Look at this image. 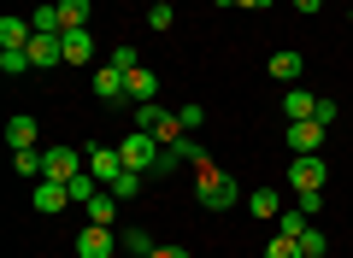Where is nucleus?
I'll use <instances>...</instances> for the list:
<instances>
[{"label":"nucleus","instance_id":"obj_2","mask_svg":"<svg viewBox=\"0 0 353 258\" xmlns=\"http://www.w3.org/2000/svg\"><path fill=\"white\" fill-rule=\"evenodd\" d=\"M136 129H148V136L159 141V147H171V141H183V136H189V129H183V118H176V111H165L159 100L136 106Z\"/></svg>","mask_w":353,"mask_h":258},{"label":"nucleus","instance_id":"obj_27","mask_svg":"<svg viewBox=\"0 0 353 258\" xmlns=\"http://www.w3.org/2000/svg\"><path fill=\"white\" fill-rule=\"evenodd\" d=\"M265 258H306V252H301V241H294V235H277V241L265 246Z\"/></svg>","mask_w":353,"mask_h":258},{"label":"nucleus","instance_id":"obj_22","mask_svg":"<svg viewBox=\"0 0 353 258\" xmlns=\"http://www.w3.org/2000/svg\"><path fill=\"white\" fill-rule=\"evenodd\" d=\"M30 24H36V36H65V30H59V6H36Z\"/></svg>","mask_w":353,"mask_h":258},{"label":"nucleus","instance_id":"obj_9","mask_svg":"<svg viewBox=\"0 0 353 258\" xmlns=\"http://www.w3.org/2000/svg\"><path fill=\"white\" fill-rule=\"evenodd\" d=\"M324 136H330V129H324L318 118H301V123H289V153H318V147H324Z\"/></svg>","mask_w":353,"mask_h":258},{"label":"nucleus","instance_id":"obj_29","mask_svg":"<svg viewBox=\"0 0 353 258\" xmlns=\"http://www.w3.org/2000/svg\"><path fill=\"white\" fill-rule=\"evenodd\" d=\"M12 171H18V176H41V153H36V147L12 153Z\"/></svg>","mask_w":353,"mask_h":258},{"label":"nucleus","instance_id":"obj_20","mask_svg":"<svg viewBox=\"0 0 353 258\" xmlns=\"http://www.w3.org/2000/svg\"><path fill=\"white\" fill-rule=\"evenodd\" d=\"M65 188H71V206H88V200L101 194V176H94V171H83V176H71Z\"/></svg>","mask_w":353,"mask_h":258},{"label":"nucleus","instance_id":"obj_12","mask_svg":"<svg viewBox=\"0 0 353 258\" xmlns=\"http://www.w3.org/2000/svg\"><path fill=\"white\" fill-rule=\"evenodd\" d=\"M265 71H271V76H277V83H301V71H306V59H301V53H289V47H283V53H271V65H265Z\"/></svg>","mask_w":353,"mask_h":258},{"label":"nucleus","instance_id":"obj_8","mask_svg":"<svg viewBox=\"0 0 353 258\" xmlns=\"http://www.w3.org/2000/svg\"><path fill=\"white\" fill-rule=\"evenodd\" d=\"M324 159H318V153H294V164H289V188L294 194H301V188H324Z\"/></svg>","mask_w":353,"mask_h":258},{"label":"nucleus","instance_id":"obj_33","mask_svg":"<svg viewBox=\"0 0 353 258\" xmlns=\"http://www.w3.org/2000/svg\"><path fill=\"white\" fill-rule=\"evenodd\" d=\"M106 65H118V71H136L141 53H136V47H112V59H106Z\"/></svg>","mask_w":353,"mask_h":258},{"label":"nucleus","instance_id":"obj_10","mask_svg":"<svg viewBox=\"0 0 353 258\" xmlns=\"http://www.w3.org/2000/svg\"><path fill=\"white\" fill-rule=\"evenodd\" d=\"M30 65H36V71H48V65H59L65 59V36H30Z\"/></svg>","mask_w":353,"mask_h":258},{"label":"nucleus","instance_id":"obj_18","mask_svg":"<svg viewBox=\"0 0 353 258\" xmlns=\"http://www.w3.org/2000/svg\"><path fill=\"white\" fill-rule=\"evenodd\" d=\"M312 111H318V100H312V94H306V88H301V83H294V88H289V94H283V118H289V123H301V118H312Z\"/></svg>","mask_w":353,"mask_h":258},{"label":"nucleus","instance_id":"obj_7","mask_svg":"<svg viewBox=\"0 0 353 258\" xmlns=\"http://www.w3.org/2000/svg\"><path fill=\"white\" fill-rule=\"evenodd\" d=\"M30 206H36L41 217H59V211L71 206V188H65V182H53V176H41V182H36V194H30Z\"/></svg>","mask_w":353,"mask_h":258},{"label":"nucleus","instance_id":"obj_37","mask_svg":"<svg viewBox=\"0 0 353 258\" xmlns=\"http://www.w3.org/2000/svg\"><path fill=\"white\" fill-rule=\"evenodd\" d=\"M236 6H248V12H265V6H271V0H236Z\"/></svg>","mask_w":353,"mask_h":258},{"label":"nucleus","instance_id":"obj_32","mask_svg":"<svg viewBox=\"0 0 353 258\" xmlns=\"http://www.w3.org/2000/svg\"><path fill=\"white\" fill-rule=\"evenodd\" d=\"M176 118H183V129H201L206 111H201V100H189V106H176Z\"/></svg>","mask_w":353,"mask_h":258},{"label":"nucleus","instance_id":"obj_11","mask_svg":"<svg viewBox=\"0 0 353 258\" xmlns=\"http://www.w3.org/2000/svg\"><path fill=\"white\" fill-rule=\"evenodd\" d=\"M88 171L101 176L106 188H112L118 176H124V153H118V147H94V153H88Z\"/></svg>","mask_w":353,"mask_h":258},{"label":"nucleus","instance_id":"obj_6","mask_svg":"<svg viewBox=\"0 0 353 258\" xmlns=\"http://www.w3.org/2000/svg\"><path fill=\"white\" fill-rule=\"evenodd\" d=\"M88 88H94V100H101V106H124V100H130V83H124V71H118V65H101V71L88 76Z\"/></svg>","mask_w":353,"mask_h":258},{"label":"nucleus","instance_id":"obj_31","mask_svg":"<svg viewBox=\"0 0 353 258\" xmlns=\"http://www.w3.org/2000/svg\"><path fill=\"white\" fill-rule=\"evenodd\" d=\"M112 194H118V200H136V194H141V171H124V176L112 182Z\"/></svg>","mask_w":353,"mask_h":258},{"label":"nucleus","instance_id":"obj_36","mask_svg":"<svg viewBox=\"0 0 353 258\" xmlns=\"http://www.w3.org/2000/svg\"><path fill=\"white\" fill-rule=\"evenodd\" d=\"M318 6H324V0H294V12H318Z\"/></svg>","mask_w":353,"mask_h":258},{"label":"nucleus","instance_id":"obj_38","mask_svg":"<svg viewBox=\"0 0 353 258\" xmlns=\"http://www.w3.org/2000/svg\"><path fill=\"white\" fill-rule=\"evenodd\" d=\"M148 6H171V0H148Z\"/></svg>","mask_w":353,"mask_h":258},{"label":"nucleus","instance_id":"obj_30","mask_svg":"<svg viewBox=\"0 0 353 258\" xmlns=\"http://www.w3.org/2000/svg\"><path fill=\"white\" fill-rule=\"evenodd\" d=\"M306 223H312V217H301V211H283V217H277V235H294V241H301V229H306Z\"/></svg>","mask_w":353,"mask_h":258},{"label":"nucleus","instance_id":"obj_14","mask_svg":"<svg viewBox=\"0 0 353 258\" xmlns=\"http://www.w3.org/2000/svg\"><path fill=\"white\" fill-rule=\"evenodd\" d=\"M30 36H36V24H30V18H0V47H30Z\"/></svg>","mask_w":353,"mask_h":258},{"label":"nucleus","instance_id":"obj_26","mask_svg":"<svg viewBox=\"0 0 353 258\" xmlns=\"http://www.w3.org/2000/svg\"><path fill=\"white\" fill-rule=\"evenodd\" d=\"M183 164H189V159H183V147L171 141V147H159V164H153V176H171V171H183Z\"/></svg>","mask_w":353,"mask_h":258},{"label":"nucleus","instance_id":"obj_21","mask_svg":"<svg viewBox=\"0 0 353 258\" xmlns=\"http://www.w3.org/2000/svg\"><path fill=\"white\" fill-rule=\"evenodd\" d=\"M88 223H112L118 217V194H112V188H106V194H94V200H88Z\"/></svg>","mask_w":353,"mask_h":258},{"label":"nucleus","instance_id":"obj_4","mask_svg":"<svg viewBox=\"0 0 353 258\" xmlns=\"http://www.w3.org/2000/svg\"><path fill=\"white\" fill-rule=\"evenodd\" d=\"M88 171V153H77V147H48L41 153V176H53V182H71V176H83Z\"/></svg>","mask_w":353,"mask_h":258},{"label":"nucleus","instance_id":"obj_28","mask_svg":"<svg viewBox=\"0 0 353 258\" xmlns=\"http://www.w3.org/2000/svg\"><path fill=\"white\" fill-rule=\"evenodd\" d=\"M124 246H130V252H136V258H153V252H159L148 229H130V235H124Z\"/></svg>","mask_w":353,"mask_h":258},{"label":"nucleus","instance_id":"obj_19","mask_svg":"<svg viewBox=\"0 0 353 258\" xmlns=\"http://www.w3.org/2000/svg\"><path fill=\"white\" fill-rule=\"evenodd\" d=\"M59 6V30H88V0H53Z\"/></svg>","mask_w":353,"mask_h":258},{"label":"nucleus","instance_id":"obj_15","mask_svg":"<svg viewBox=\"0 0 353 258\" xmlns=\"http://www.w3.org/2000/svg\"><path fill=\"white\" fill-rule=\"evenodd\" d=\"M36 136H41V129H36V118H30V111H18V118L6 123V141H12V153L36 147Z\"/></svg>","mask_w":353,"mask_h":258},{"label":"nucleus","instance_id":"obj_5","mask_svg":"<svg viewBox=\"0 0 353 258\" xmlns=\"http://www.w3.org/2000/svg\"><path fill=\"white\" fill-rule=\"evenodd\" d=\"M112 252H118L112 223H83L77 229V258H112Z\"/></svg>","mask_w":353,"mask_h":258},{"label":"nucleus","instance_id":"obj_16","mask_svg":"<svg viewBox=\"0 0 353 258\" xmlns=\"http://www.w3.org/2000/svg\"><path fill=\"white\" fill-rule=\"evenodd\" d=\"M248 211H253V217H265V223H277V217H283L277 188H253V194H248Z\"/></svg>","mask_w":353,"mask_h":258},{"label":"nucleus","instance_id":"obj_13","mask_svg":"<svg viewBox=\"0 0 353 258\" xmlns=\"http://www.w3.org/2000/svg\"><path fill=\"white\" fill-rule=\"evenodd\" d=\"M124 83H130V100H136V106H148V100L159 94V76H153L148 65H136V71H124Z\"/></svg>","mask_w":353,"mask_h":258},{"label":"nucleus","instance_id":"obj_35","mask_svg":"<svg viewBox=\"0 0 353 258\" xmlns=\"http://www.w3.org/2000/svg\"><path fill=\"white\" fill-rule=\"evenodd\" d=\"M153 258H194V252H189V246H159Z\"/></svg>","mask_w":353,"mask_h":258},{"label":"nucleus","instance_id":"obj_17","mask_svg":"<svg viewBox=\"0 0 353 258\" xmlns=\"http://www.w3.org/2000/svg\"><path fill=\"white\" fill-rule=\"evenodd\" d=\"M94 59V36L88 30H65V65H88Z\"/></svg>","mask_w":353,"mask_h":258},{"label":"nucleus","instance_id":"obj_25","mask_svg":"<svg viewBox=\"0 0 353 258\" xmlns=\"http://www.w3.org/2000/svg\"><path fill=\"white\" fill-rule=\"evenodd\" d=\"M294 211H301V217H318V211H324V188H301V194H294Z\"/></svg>","mask_w":353,"mask_h":258},{"label":"nucleus","instance_id":"obj_3","mask_svg":"<svg viewBox=\"0 0 353 258\" xmlns=\"http://www.w3.org/2000/svg\"><path fill=\"white\" fill-rule=\"evenodd\" d=\"M118 153H124V171H141V176H153V164H159V141H153L148 129H130V136L118 141Z\"/></svg>","mask_w":353,"mask_h":258},{"label":"nucleus","instance_id":"obj_34","mask_svg":"<svg viewBox=\"0 0 353 258\" xmlns=\"http://www.w3.org/2000/svg\"><path fill=\"white\" fill-rule=\"evenodd\" d=\"M148 24L153 30H171V6H148Z\"/></svg>","mask_w":353,"mask_h":258},{"label":"nucleus","instance_id":"obj_24","mask_svg":"<svg viewBox=\"0 0 353 258\" xmlns=\"http://www.w3.org/2000/svg\"><path fill=\"white\" fill-rule=\"evenodd\" d=\"M301 252H306V258H324V252H330V235L306 223V229H301Z\"/></svg>","mask_w":353,"mask_h":258},{"label":"nucleus","instance_id":"obj_1","mask_svg":"<svg viewBox=\"0 0 353 258\" xmlns=\"http://www.w3.org/2000/svg\"><path fill=\"white\" fill-rule=\"evenodd\" d=\"M194 194H201L206 211H230L236 206V182H230L218 164H194Z\"/></svg>","mask_w":353,"mask_h":258},{"label":"nucleus","instance_id":"obj_23","mask_svg":"<svg viewBox=\"0 0 353 258\" xmlns=\"http://www.w3.org/2000/svg\"><path fill=\"white\" fill-rule=\"evenodd\" d=\"M0 71H6V76H24V71H36V65H30L24 47H0Z\"/></svg>","mask_w":353,"mask_h":258}]
</instances>
